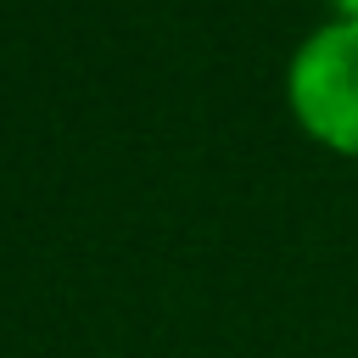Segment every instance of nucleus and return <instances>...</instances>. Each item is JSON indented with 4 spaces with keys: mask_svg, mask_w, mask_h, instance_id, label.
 <instances>
[{
    "mask_svg": "<svg viewBox=\"0 0 358 358\" xmlns=\"http://www.w3.org/2000/svg\"><path fill=\"white\" fill-rule=\"evenodd\" d=\"M285 101L308 140L358 157V22H319L285 67Z\"/></svg>",
    "mask_w": 358,
    "mask_h": 358,
    "instance_id": "f257e3e1",
    "label": "nucleus"
},
{
    "mask_svg": "<svg viewBox=\"0 0 358 358\" xmlns=\"http://www.w3.org/2000/svg\"><path fill=\"white\" fill-rule=\"evenodd\" d=\"M330 11H336V17H347V22H358V0H330Z\"/></svg>",
    "mask_w": 358,
    "mask_h": 358,
    "instance_id": "f03ea898",
    "label": "nucleus"
}]
</instances>
